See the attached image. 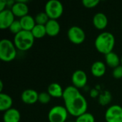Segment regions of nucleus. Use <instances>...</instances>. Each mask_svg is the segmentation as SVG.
<instances>
[{"mask_svg": "<svg viewBox=\"0 0 122 122\" xmlns=\"http://www.w3.org/2000/svg\"><path fill=\"white\" fill-rule=\"evenodd\" d=\"M121 65L122 66V56H121Z\"/></svg>", "mask_w": 122, "mask_h": 122, "instance_id": "obj_32", "label": "nucleus"}, {"mask_svg": "<svg viewBox=\"0 0 122 122\" xmlns=\"http://www.w3.org/2000/svg\"><path fill=\"white\" fill-rule=\"evenodd\" d=\"M75 122H95V118L92 114L86 112L84 114L76 117Z\"/></svg>", "mask_w": 122, "mask_h": 122, "instance_id": "obj_24", "label": "nucleus"}, {"mask_svg": "<svg viewBox=\"0 0 122 122\" xmlns=\"http://www.w3.org/2000/svg\"><path fill=\"white\" fill-rule=\"evenodd\" d=\"M21 119V114L19 111L15 108H11L4 113V122H19Z\"/></svg>", "mask_w": 122, "mask_h": 122, "instance_id": "obj_16", "label": "nucleus"}, {"mask_svg": "<svg viewBox=\"0 0 122 122\" xmlns=\"http://www.w3.org/2000/svg\"><path fill=\"white\" fill-rule=\"evenodd\" d=\"M35 21L36 24H40V25H46V24L49 21V18L47 16V14L45 13V11H41L38 13L35 17Z\"/></svg>", "mask_w": 122, "mask_h": 122, "instance_id": "obj_23", "label": "nucleus"}, {"mask_svg": "<svg viewBox=\"0 0 122 122\" xmlns=\"http://www.w3.org/2000/svg\"><path fill=\"white\" fill-rule=\"evenodd\" d=\"M46 35L51 37L57 36L61 30V26L57 20L49 19L45 25Z\"/></svg>", "mask_w": 122, "mask_h": 122, "instance_id": "obj_14", "label": "nucleus"}, {"mask_svg": "<svg viewBox=\"0 0 122 122\" xmlns=\"http://www.w3.org/2000/svg\"><path fill=\"white\" fill-rule=\"evenodd\" d=\"M75 122V121H74V122H73V121H69V122Z\"/></svg>", "mask_w": 122, "mask_h": 122, "instance_id": "obj_33", "label": "nucleus"}, {"mask_svg": "<svg viewBox=\"0 0 122 122\" xmlns=\"http://www.w3.org/2000/svg\"><path fill=\"white\" fill-rule=\"evenodd\" d=\"M112 99V97L111 93L109 91H105L103 93L99 94L98 101H99V103L100 105L107 106L111 102Z\"/></svg>", "mask_w": 122, "mask_h": 122, "instance_id": "obj_22", "label": "nucleus"}, {"mask_svg": "<svg viewBox=\"0 0 122 122\" xmlns=\"http://www.w3.org/2000/svg\"><path fill=\"white\" fill-rule=\"evenodd\" d=\"M3 86H4L3 81L1 80V81H0V92H1V93H2V91H3Z\"/></svg>", "mask_w": 122, "mask_h": 122, "instance_id": "obj_31", "label": "nucleus"}, {"mask_svg": "<svg viewBox=\"0 0 122 122\" xmlns=\"http://www.w3.org/2000/svg\"><path fill=\"white\" fill-rule=\"evenodd\" d=\"M13 99L7 94L0 93V111L5 112L12 108Z\"/></svg>", "mask_w": 122, "mask_h": 122, "instance_id": "obj_18", "label": "nucleus"}, {"mask_svg": "<svg viewBox=\"0 0 122 122\" xmlns=\"http://www.w3.org/2000/svg\"><path fill=\"white\" fill-rule=\"evenodd\" d=\"M112 76L117 79H122V66L119 65V66L114 68L112 71Z\"/></svg>", "mask_w": 122, "mask_h": 122, "instance_id": "obj_28", "label": "nucleus"}, {"mask_svg": "<svg viewBox=\"0 0 122 122\" xmlns=\"http://www.w3.org/2000/svg\"><path fill=\"white\" fill-rule=\"evenodd\" d=\"M15 21V16L11 9H6L0 12V28L1 29H6L10 27Z\"/></svg>", "mask_w": 122, "mask_h": 122, "instance_id": "obj_10", "label": "nucleus"}, {"mask_svg": "<svg viewBox=\"0 0 122 122\" xmlns=\"http://www.w3.org/2000/svg\"><path fill=\"white\" fill-rule=\"evenodd\" d=\"M108 18L102 12L97 13L93 17V24L98 30H104L108 25Z\"/></svg>", "mask_w": 122, "mask_h": 122, "instance_id": "obj_13", "label": "nucleus"}, {"mask_svg": "<svg viewBox=\"0 0 122 122\" xmlns=\"http://www.w3.org/2000/svg\"><path fill=\"white\" fill-rule=\"evenodd\" d=\"M88 76L86 72L83 70H76L71 75L72 85L77 89H82L87 84Z\"/></svg>", "mask_w": 122, "mask_h": 122, "instance_id": "obj_9", "label": "nucleus"}, {"mask_svg": "<svg viewBox=\"0 0 122 122\" xmlns=\"http://www.w3.org/2000/svg\"><path fill=\"white\" fill-rule=\"evenodd\" d=\"M9 30L10 31V32H11L14 35H16L18 33H19L20 31H21L23 29H22V27H21L19 20H15L12 23V24L10 26V27L9 28Z\"/></svg>", "mask_w": 122, "mask_h": 122, "instance_id": "obj_26", "label": "nucleus"}, {"mask_svg": "<svg viewBox=\"0 0 122 122\" xmlns=\"http://www.w3.org/2000/svg\"></svg>", "mask_w": 122, "mask_h": 122, "instance_id": "obj_34", "label": "nucleus"}, {"mask_svg": "<svg viewBox=\"0 0 122 122\" xmlns=\"http://www.w3.org/2000/svg\"><path fill=\"white\" fill-rule=\"evenodd\" d=\"M17 54V49L14 42L9 39L0 41V59L5 62L13 61Z\"/></svg>", "mask_w": 122, "mask_h": 122, "instance_id": "obj_4", "label": "nucleus"}, {"mask_svg": "<svg viewBox=\"0 0 122 122\" xmlns=\"http://www.w3.org/2000/svg\"><path fill=\"white\" fill-rule=\"evenodd\" d=\"M31 32L35 39H41L46 35L45 25L36 24Z\"/></svg>", "mask_w": 122, "mask_h": 122, "instance_id": "obj_21", "label": "nucleus"}, {"mask_svg": "<svg viewBox=\"0 0 122 122\" xmlns=\"http://www.w3.org/2000/svg\"><path fill=\"white\" fill-rule=\"evenodd\" d=\"M105 62L107 66L113 69L121 65V58L114 51H112L105 55Z\"/></svg>", "mask_w": 122, "mask_h": 122, "instance_id": "obj_17", "label": "nucleus"}, {"mask_svg": "<svg viewBox=\"0 0 122 122\" xmlns=\"http://www.w3.org/2000/svg\"><path fill=\"white\" fill-rule=\"evenodd\" d=\"M51 97L47 92H42L39 94V99L38 102L41 104H47L51 102Z\"/></svg>", "mask_w": 122, "mask_h": 122, "instance_id": "obj_25", "label": "nucleus"}, {"mask_svg": "<svg viewBox=\"0 0 122 122\" xmlns=\"http://www.w3.org/2000/svg\"><path fill=\"white\" fill-rule=\"evenodd\" d=\"M90 96L92 98H97V97L99 96V91L97 89H93L90 91Z\"/></svg>", "mask_w": 122, "mask_h": 122, "instance_id": "obj_30", "label": "nucleus"}, {"mask_svg": "<svg viewBox=\"0 0 122 122\" xmlns=\"http://www.w3.org/2000/svg\"><path fill=\"white\" fill-rule=\"evenodd\" d=\"M19 21L21 23L22 29L25 31H31V30L34 29V27L36 24L34 17H33L32 16L29 14L19 19Z\"/></svg>", "mask_w": 122, "mask_h": 122, "instance_id": "obj_20", "label": "nucleus"}, {"mask_svg": "<svg viewBox=\"0 0 122 122\" xmlns=\"http://www.w3.org/2000/svg\"><path fill=\"white\" fill-rule=\"evenodd\" d=\"M6 7H7V1L1 0L0 1V12L6 9Z\"/></svg>", "mask_w": 122, "mask_h": 122, "instance_id": "obj_29", "label": "nucleus"}, {"mask_svg": "<svg viewBox=\"0 0 122 122\" xmlns=\"http://www.w3.org/2000/svg\"><path fill=\"white\" fill-rule=\"evenodd\" d=\"M69 112L64 106L56 105L53 107L48 113L49 122H66Z\"/></svg>", "mask_w": 122, "mask_h": 122, "instance_id": "obj_6", "label": "nucleus"}, {"mask_svg": "<svg viewBox=\"0 0 122 122\" xmlns=\"http://www.w3.org/2000/svg\"><path fill=\"white\" fill-rule=\"evenodd\" d=\"M99 3H100L99 0H83L82 1L83 6L88 9L94 8L97 6H98Z\"/></svg>", "mask_w": 122, "mask_h": 122, "instance_id": "obj_27", "label": "nucleus"}, {"mask_svg": "<svg viewBox=\"0 0 122 122\" xmlns=\"http://www.w3.org/2000/svg\"><path fill=\"white\" fill-rule=\"evenodd\" d=\"M21 101L26 104H34L38 102L39 93L32 89H28L24 90L21 95Z\"/></svg>", "mask_w": 122, "mask_h": 122, "instance_id": "obj_12", "label": "nucleus"}, {"mask_svg": "<svg viewBox=\"0 0 122 122\" xmlns=\"http://www.w3.org/2000/svg\"><path fill=\"white\" fill-rule=\"evenodd\" d=\"M116 39L114 35L109 31H103L100 33L94 41L96 49L101 54L104 55L113 51L115 46Z\"/></svg>", "mask_w": 122, "mask_h": 122, "instance_id": "obj_2", "label": "nucleus"}, {"mask_svg": "<svg viewBox=\"0 0 122 122\" xmlns=\"http://www.w3.org/2000/svg\"><path fill=\"white\" fill-rule=\"evenodd\" d=\"M104 118L107 122H122V107L113 104L106 110Z\"/></svg>", "mask_w": 122, "mask_h": 122, "instance_id": "obj_8", "label": "nucleus"}, {"mask_svg": "<svg viewBox=\"0 0 122 122\" xmlns=\"http://www.w3.org/2000/svg\"><path fill=\"white\" fill-rule=\"evenodd\" d=\"M35 38L31 31L22 30L17 34L14 35L13 42L17 50L26 51L29 50L34 44Z\"/></svg>", "mask_w": 122, "mask_h": 122, "instance_id": "obj_3", "label": "nucleus"}, {"mask_svg": "<svg viewBox=\"0 0 122 122\" xmlns=\"http://www.w3.org/2000/svg\"><path fill=\"white\" fill-rule=\"evenodd\" d=\"M47 92L53 98H62L64 89L59 84L54 82L49 85Z\"/></svg>", "mask_w": 122, "mask_h": 122, "instance_id": "obj_19", "label": "nucleus"}, {"mask_svg": "<svg viewBox=\"0 0 122 122\" xmlns=\"http://www.w3.org/2000/svg\"><path fill=\"white\" fill-rule=\"evenodd\" d=\"M11 11L15 16L19 17L20 19L28 15L29 13V6L27 5L26 1L19 0L15 1L14 4L11 9Z\"/></svg>", "mask_w": 122, "mask_h": 122, "instance_id": "obj_11", "label": "nucleus"}, {"mask_svg": "<svg viewBox=\"0 0 122 122\" xmlns=\"http://www.w3.org/2000/svg\"><path fill=\"white\" fill-rule=\"evenodd\" d=\"M44 11L49 19L57 20L64 13V6L59 0H50L46 3Z\"/></svg>", "mask_w": 122, "mask_h": 122, "instance_id": "obj_5", "label": "nucleus"}, {"mask_svg": "<svg viewBox=\"0 0 122 122\" xmlns=\"http://www.w3.org/2000/svg\"><path fill=\"white\" fill-rule=\"evenodd\" d=\"M107 71L106 64L102 61H97L92 64L91 73L92 74L97 78L103 76Z\"/></svg>", "mask_w": 122, "mask_h": 122, "instance_id": "obj_15", "label": "nucleus"}, {"mask_svg": "<svg viewBox=\"0 0 122 122\" xmlns=\"http://www.w3.org/2000/svg\"><path fill=\"white\" fill-rule=\"evenodd\" d=\"M67 36L71 43L74 44H81L86 39V33L81 27L72 26L67 31Z\"/></svg>", "mask_w": 122, "mask_h": 122, "instance_id": "obj_7", "label": "nucleus"}, {"mask_svg": "<svg viewBox=\"0 0 122 122\" xmlns=\"http://www.w3.org/2000/svg\"><path fill=\"white\" fill-rule=\"evenodd\" d=\"M62 98L64 107L71 116L76 118L87 112L88 103L86 98L81 94L79 89L73 85L68 86L64 89Z\"/></svg>", "mask_w": 122, "mask_h": 122, "instance_id": "obj_1", "label": "nucleus"}]
</instances>
